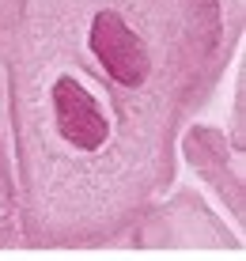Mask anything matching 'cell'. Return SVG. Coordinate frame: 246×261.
I'll return each mask as SVG.
<instances>
[{
    "mask_svg": "<svg viewBox=\"0 0 246 261\" xmlns=\"http://www.w3.org/2000/svg\"><path fill=\"white\" fill-rule=\"evenodd\" d=\"M91 49L103 61V68L110 72L117 84L136 87L148 76V49L136 34L125 27V19L117 12H99L91 23Z\"/></svg>",
    "mask_w": 246,
    "mask_h": 261,
    "instance_id": "1",
    "label": "cell"
},
{
    "mask_svg": "<svg viewBox=\"0 0 246 261\" xmlns=\"http://www.w3.org/2000/svg\"><path fill=\"white\" fill-rule=\"evenodd\" d=\"M53 114H57V133L65 137L72 148L80 151H95L106 144V114L103 106L91 98L84 84H76L72 76H61L53 84Z\"/></svg>",
    "mask_w": 246,
    "mask_h": 261,
    "instance_id": "2",
    "label": "cell"
}]
</instances>
